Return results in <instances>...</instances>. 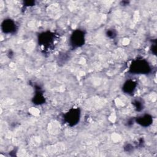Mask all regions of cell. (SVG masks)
Segmentation results:
<instances>
[{
  "mask_svg": "<svg viewBox=\"0 0 157 157\" xmlns=\"http://www.w3.org/2000/svg\"><path fill=\"white\" fill-rule=\"evenodd\" d=\"M150 71V66L145 59H136L134 61L129 67V72L136 74H146L149 73Z\"/></svg>",
  "mask_w": 157,
  "mask_h": 157,
  "instance_id": "obj_1",
  "label": "cell"
},
{
  "mask_svg": "<svg viewBox=\"0 0 157 157\" xmlns=\"http://www.w3.org/2000/svg\"><path fill=\"white\" fill-rule=\"evenodd\" d=\"M71 45L74 47H80L85 43V33L80 29H77L73 32L70 38Z\"/></svg>",
  "mask_w": 157,
  "mask_h": 157,
  "instance_id": "obj_2",
  "label": "cell"
},
{
  "mask_svg": "<svg viewBox=\"0 0 157 157\" xmlns=\"http://www.w3.org/2000/svg\"><path fill=\"white\" fill-rule=\"evenodd\" d=\"M80 112L79 109L73 108L69 110L64 116L66 122L70 126H74L78 123L80 120Z\"/></svg>",
  "mask_w": 157,
  "mask_h": 157,
  "instance_id": "obj_3",
  "label": "cell"
},
{
  "mask_svg": "<svg viewBox=\"0 0 157 157\" xmlns=\"http://www.w3.org/2000/svg\"><path fill=\"white\" fill-rule=\"evenodd\" d=\"M55 35L50 32L42 33L39 37V43L44 48H49L54 43Z\"/></svg>",
  "mask_w": 157,
  "mask_h": 157,
  "instance_id": "obj_4",
  "label": "cell"
},
{
  "mask_svg": "<svg viewBox=\"0 0 157 157\" xmlns=\"http://www.w3.org/2000/svg\"><path fill=\"white\" fill-rule=\"evenodd\" d=\"M2 30L4 33H12L17 29V26L15 22L10 19H6L4 20L1 25Z\"/></svg>",
  "mask_w": 157,
  "mask_h": 157,
  "instance_id": "obj_5",
  "label": "cell"
},
{
  "mask_svg": "<svg viewBox=\"0 0 157 157\" xmlns=\"http://www.w3.org/2000/svg\"><path fill=\"white\" fill-rule=\"evenodd\" d=\"M136 122L141 126L147 127L150 126L153 122L152 117L148 114H145L142 116L139 117L136 120Z\"/></svg>",
  "mask_w": 157,
  "mask_h": 157,
  "instance_id": "obj_6",
  "label": "cell"
},
{
  "mask_svg": "<svg viewBox=\"0 0 157 157\" xmlns=\"http://www.w3.org/2000/svg\"><path fill=\"white\" fill-rule=\"evenodd\" d=\"M136 86L137 83L134 81L132 80H129L124 83L123 86L122 90L124 93L127 94H131L134 91Z\"/></svg>",
  "mask_w": 157,
  "mask_h": 157,
  "instance_id": "obj_7",
  "label": "cell"
},
{
  "mask_svg": "<svg viewBox=\"0 0 157 157\" xmlns=\"http://www.w3.org/2000/svg\"><path fill=\"white\" fill-rule=\"evenodd\" d=\"M33 101L34 104H41L44 102L45 99H44V97L43 96V95L40 92H38L36 94L35 96L33 98Z\"/></svg>",
  "mask_w": 157,
  "mask_h": 157,
  "instance_id": "obj_8",
  "label": "cell"
},
{
  "mask_svg": "<svg viewBox=\"0 0 157 157\" xmlns=\"http://www.w3.org/2000/svg\"><path fill=\"white\" fill-rule=\"evenodd\" d=\"M133 104L137 111H140L142 109H143V105L139 101H135Z\"/></svg>",
  "mask_w": 157,
  "mask_h": 157,
  "instance_id": "obj_9",
  "label": "cell"
},
{
  "mask_svg": "<svg viewBox=\"0 0 157 157\" xmlns=\"http://www.w3.org/2000/svg\"><path fill=\"white\" fill-rule=\"evenodd\" d=\"M107 36L110 38H113L116 36V33L114 30H109L107 32Z\"/></svg>",
  "mask_w": 157,
  "mask_h": 157,
  "instance_id": "obj_10",
  "label": "cell"
}]
</instances>
